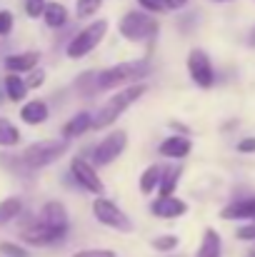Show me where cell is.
Listing matches in <instances>:
<instances>
[{
  "mask_svg": "<svg viewBox=\"0 0 255 257\" xmlns=\"http://www.w3.org/2000/svg\"><path fill=\"white\" fill-rule=\"evenodd\" d=\"M153 75V63L150 58H135V60H123L115 65H108L95 73V87L98 92H113L118 87L133 85V83H148Z\"/></svg>",
  "mask_w": 255,
  "mask_h": 257,
  "instance_id": "1",
  "label": "cell"
},
{
  "mask_svg": "<svg viewBox=\"0 0 255 257\" xmlns=\"http://www.w3.org/2000/svg\"><path fill=\"white\" fill-rule=\"evenodd\" d=\"M145 95H148V83H133L113 90V95H108V100L98 107V112H93V130H110Z\"/></svg>",
  "mask_w": 255,
  "mask_h": 257,
  "instance_id": "2",
  "label": "cell"
},
{
  "mask_svg": "<svg viewBox=\"0 0 255 257\" xmlns=\"http://www.w3.org/2000/svg\"><path fill=\"white\" fill-rule=\"evenodd\" d=\"M118 33L125 43H133V45H153L160 35V23H158V15H150L140 8L135 10H128L120 23H118Z\"/></svg>",
  "mask_w": 255,
  "mask_h": 257,
  "instance_id": "3",
  "label": "cell"
},
{
  "mask_svg": "<svg viewBox=\"0 0 255 257\" xmlns=\"http://www.w3.org/2000/svg\"><path fill=\"white\" fill-rule=\"evenodd\" d=\"M70 150V143L63 138H45V140H35L30 145H25L18 155L23 160V165L30 172H38L43 168L55 165L60 158H65Z\"/></svg>",
  "mask_w": 255,
  "mask_h": 257,
  "instance_id": "4",
  "label": "cell"
},
{
  "mask_svg": "<svg viewBox=\"0 0 255 257\" xmlns=\"http://www.w3.org/2000/svg\"><path fill=\"white\" fill-rule=\"evenodd\" d=\"M15 222H18V240L23 245H28V247H58V245H63L70 237V232L53 230L45 222H40L35 215L25 212V210H23V215Z\"/></svg>",
  "mask_w": 255,
  "mask_h": 257,
  "instance_id": "5",
  "label": "cell"
},
{
  "mask_svg": "<svg viewBox=\"0 0 255 257\" xmlns=\"http://www.w3.org/2000/svg\"><path fill=\"white\" fill-rule=\"evenodd\" d=\"M108 28H110V23L105 18H93L88 25H83L80 30H75L68 38V43H65V58L68 60H83V58H88L105 40Z\"/></svg>",
  "mask_w": 255,
  "mask_h": 257,
  "instance_id": "6",
  "label": "cell"
},
{
  "mask_svg": "<svg viewBox=\"0 0 255 257\" xmlns=\"http://www.w3.org/2000/svg\"><path fill=\"white\" fill-rule=\"evenodd\" d=\"M90 215H93V220H95L98 225H103V227H108V230H113V232H118V235H133V232H135L133 217H130L118 202H113L110 197H103V195L93 197V202H90Z\"/></svg>",
  "mask_w": 255,
  "mask_h": 257,
  "instance_id": "7",
  "label": "cell"
},
{
  "mask_svg": "<svg viewBox=\"0 0 255 257\" xmlns=\"http://www.w3.org/2000/svg\"><path fill=\"white\" fill-rule=\"evenodd\" d=\"M128 150V130L123 127H110L93 148H90V163L100 170L120 160V155Z\"/></svg>",
  "mask_w": 255,
  "mask_h": 257,
  "instance_id": "8",
  "label": "cell"
},
{
  "mask_svg": "<svg viewBox=\"0 0 255 257\" xmlns=\"http://www.w3.org/2000/svg\"><path fill=\"white\" fill-rule=\"evenodd\" d=\"M65 177H68V182H73L78 190H83L88 195H95V197L98 195H105V182H103L100 172L90 163L88 155H73Z\"/></svg>",
  "mask_w": 255,
  "mask_h": 257,
  "instance_id": "9",
  "label": "cell"
},
{
  "mask_svg": "<svg viewBox=\"0 0 255 257\" xmlns=\"http://www.w3.org/2000/svg\"><path fill=\"white\" fill-rule=\"evenodd\" d=\"M185 68H188V75L190 80L198 87L208 90V87L215 85V68H213V60L210 55L203 50V48H193L188 53V60H185Z\"/></svg>",
  "mask_w": 255,
  "mask_h": 257,
  "instance_id": "10",
  "label": "cell"
},
{
  "mask_svg": "<svg viewBox=\"0 0 255 257\" xmlns=\"http://www.w3.org/2000/svg\"><path fill=\"white\" fill-rule=\"evenodd\" d=\"M148 210H150V215L155 220H180V217L188 215L190 205L183 197H178V195H163V197L158 195V197L150 200Z\"/></svg>",
  "mask_w": 255,
  "mask_h": 257,
  "instance_id": "11",
  "label": "cell"
},
{
  "mask_svg": "<svg viewBox=\"0 0 255 257\" xmlns=\"http://www.w3.org/2000/svg\"><path fill=\"white\" fill-rule=\"evenodd\" d=\"M35 217L40 222H45L48 227H53V230L70 232V212H68L63 200H45L40 205V210L35 212Z\"/></svg>",
  "mask_w": 255,
  "mask_h": 257,
  "instance_id": "12",
  "label": "cell"
},
{
  "mask_svg": "<svg viewBox=\"0 0 255 257\" xmlns=\"http://www.w3.org/2000/svg\"><path fill=\"white\" fill-rule=\"evenodd\" d=\"M18 117L28 127H40V125H45L50 120V105L43 97H28V100L20 102Z\"/></svg>",
  "mask_w": 255,
  "mask_h": 257,
  "instance_id": "13",
  "label": "cell"
},
{
  "mask_svg": "<svg viewBox=\"0 0 255 257\" xmlns=\"http://www.w3.org/2000/svg\"><path fill=\"white\" fill-rule=\"evenodd\" d=\"M190 153H193V140L188 135L170 133L158 143V155L163 160H170V163H183Z\"/></svg>",
  "mask_w": 255,
  "mask_h": 257,
  "instance_id": "14",
  "label": "cell"
},
{
  "mask_svg": "<svg viewBox=\"0 0 255 257\" xmlns=\"http://www.w3.org/2000/svg\"><path fill=\"white\" fill-rule=\"evenodd\" d=\"M43 60L40 50H20V53H10L3 58V70L5 73H15V75H25L33 68H38Z\"/></svg>",
  "mask_w": 255,
  "mask_h": 257,
  "instance_id": "15",
  "label": "cell"
},
{
  "mask_svg": "<svg viewBox=\"0 0 255 257\" xmlns=\"http://www.w3.org/2000/svg\"><path fill=\"white\" fill-rule=\"evenodd\" d=\"M93 130V112L90 110H78L75 115H70L63 127H60V138L73 143V140H80L83 135H88Z\"/></svg>",
  "mask_w": 255,
  "mask_h": 257,
  "instance_id": "16",
  "label": "cell"
},
{
  "mask_svg": "<svg viewBox=\"0 0 255 257\" xmlns=\"http://www.w3.org/2000/svg\"><path fill=\"white\" fill-rule=\"evenodd\" d=\"M40 20L45 23L48 30H63V28H68V23H70V10H68L63 3H58V0H48V3H45V10H43V15H40Z\"/></svg>",
  "mask_w": 255,
  "mask_h": 257,
  "instance_id": "17",
  "label": "cell"
},
{
  "mask_svg": "<svg viewBox=\"0 0 255 257\" xmlns=\"http://www.w3.org/2000/svg\"><path fill=\"white\" fill-rule=\"evenodd\" d=\"M3 83V95H5V102H13V105H20L23 100H28L30 90L25 87L23 75H15V73H5L0 78Z\"/></svg>",
  "mask_w": 255,
  "mask_h": 257,
  "instance_id": "18",
  "label": "cell"
},
{
  "mask_svg": "<svg viewBox=\"0 0 255 257\" xmlns=\"http://www.w3.org/2000/svg\"><path fill=\"white\" fill-rule=\"evenodd\" d=\"M220 217L223 220H255V195L233 200L230 205L220 210Z\"/></svg>",
  "mask_w": 255,
  "mask_h": 257,
  "instance_id": "19",
  "label": "cell"
},
{
  "mask_svg": "<svg viewBox=\"0 0 255 257\" xmlns=\"http://www.w3.org/2000/svg\"><path fill=\"white\" fill-rule=\"evenodd\" d=\"M193 257H223V237L215 227H205Z\"/></svg>",
  "mask_w": 255,
  "mask_h": 257,
  "instance_id": "20",
  "label": "cell"
},
{
  "mask_svg": "<svg viewBox=\"0 0 255 257\" xmlns=\"http://www.w3.org/2000/svg\"><path fill=\"white\" fill-rule=\"evenodd\" d=\"M183 180V165H163V172H160V182H158V195H175L178 185Z\"/></svg>",
  "mask_w": 255,
  "mask_h": 257,
  "instance_id": "21",
  "label": "cell"
},
{
  "mask_svg": "<svg viewBox=\"0 0 255 257\" xmlns=\"http://www.w3.org/2000/svg\"><path fill=\"white\" fill-rule=\"evenodd\" d=\"M20 143H23V130L13 120L0 115V150H13Z\"/></svg>",
  "mask_w": 255,
  "mask_h": 257,
  "instance_id": "22",
  "label": "cell"
},
{
  "mask_svg": "<svg viewBox=\"0 0 255 257\" xmlns=\"http://www.w3.org/2000/svg\"><path fill=\"white\" fill-rule=\"evenodd\" d=\"M23 210H25V202H23V197H20V195L3 197V200H0V227H5V225L15 222V220L23 215Z\"/></svg>",
  "mask_w": 255,
  "mask_h": 257,
  "instance_id": "23",
  "label": "cell"
},
{
  "mask_svg": "<svg viewBox=\"0 0 255 257\" xmlns=\"http://www.w3.org/2000/svg\"><path fill=\"white\" fill-rule=\"evenodd\" d=\"M160 172H163V165L160 163H150L145 170L138 175V190L140 195L150 197L155 190H158V182H160Z\"/></svg>",
  "mask_w": 255,
  "mask_h": 257,
  "instance_id": "24",
  "label": "cell"
},
{
  "mask_svg": "<svg viewBox=\"0 0 255 257\" xmlns=\"http://www.w3.org/2000/svg\"><path fill=\"white\" fill-rule=\"evenodd\" d=\"M103 3L105 0H75V8H73L75 20H93V18H98Z\"/></svg>",
  "mask_w": 255,
  "mask_h": 257,
  "instance_id": "25",
  "label": "cell"
},
{
  "mask_svg": "<svg viewBox=\"0 0 255 257\" xmlns=\"http://www.w3.org/2000/svg\"><path fill=\"white\" fill-rule=\"evenodd\" d=\"M150 247H153L158 255H170V252H175V250L180 247V237L173 235V232H163V235H158V237L150 240Z\"/></svg>",
  "mask_w": 255,
  "mask_h": 257,
  "instance_id": "26",
  "label": "cell"
},
{
  "mask_svg": "<svg viewBox=\"0 0 255 257\" xmlns=\"http://www.w3.org/2000/svg\"><path fill=\"white\" fill-rule=\"evenodd\" d=\"M75 92L80 95V97H93V95H98V87H95V70H85L80 73L78 78H75Z\"/></svg>",
  "mask_w": 255,
  "mask_h": 257,
  "instance_id": "27",
  "label": "cell"
},
{
  "mask_svg": "<svg viewBox=\"0 0 255 257\" xmlns=\"http://www.w3.org/2000/svg\"><path fill=\"white\" fill-rule=\"evenodd\" d=\"M0 257H33V252L20 240H3L0 242Z\"/></svg>",
  "mask_w": 255,
  "mask_h": 257,
  "instance_id": "28",
  "label": "cell"
},
{
  "mask_svg": "<svg viewBox=\"0 0 255 257\" xmlns=\"http://www.w3.org/2000/svg\"><path fill=\"white\" fill-rule=\"evenodd\" d=\"M23 80H25V87H28L30 92H35V90H40V87L48 83V70H45L43 65H38V68H33L30 73H25Z\"/></svg>",
  "mask_w": 255,
  "mask_h": 257,
  "instance_id": "29",
  "label": "cell"
},
{
  "mask_svg": "<svg viewBox=\"0 0 255 257\" xmlns=\"http://www.w3.org/2000/svg\"><path fill=\"white\" fill-rule=\"evenodd\" d=\"M68 257H118V252L113 247H83V250H75Z\"/></svg>",
  "mask_w": 255,
  "mask_h": 257,
  "instance_id": "30",
  "label": "cell"
},
{
  "mask_svg": "<svg viewBox=\"0 0 255 257\" xmlns=\"http://www.w3.org/2000/svg\"><path fill=\"white\" fill-rule=\"evenodd\" d=\"M13 28H15V15H13V10L0 8V38H10Z\"/></svg>",
  "mask_w": 255,
  "mask_h": 257,
  "instance_id": "31",
  "label": "cell"
},
{
  "mask_svg": "<svg viewBox=\"0 0 255 257\" xmlns=\"http://www.w3.org/2000/svg\"><path fill=\"white\" fill-rule=\"evenodd\" d=\"M45 3L48 0H23V10H25V15L30 20H38L43 15V10H45Z\"/></svg>",
  "mask_w": 255,
  "mask_h": 257,
  "instance_id": "32",
  "label": "cell"
},
{
  "mask_svg": "<svg viewBox=\"0 0 255 257\" xmlns=\"http://www.w3.org/2000/svg\"><path fill=\"white\" fill-rule=\"evenodd\" d=\"M140 10L150 13V15H163L168 8H165V0H135Z\"/></svg>",
  "mask_w": 255,
  "mask_h": 257,
  "instance_id": "33",
  "label": "cell"
},
{
  "mask_svg": "<svg viewBox=\"0 0 255 257\" xmlns=\"http://www.w3.org/2000/svg\"><path fill=\"white\" fill-rule=\"evenodd\" d=\"M235 237H238L240 242H255V220H250V222L243 225V227H238V230H235Z\"/></svg>",
  "mask_w": 255,
  "mask_h": 257,
  "instance_id": "34",
  "label": "cell"
},
{
  "mask_svg": "<svg viewBox=\"0 0 255 257\" xmlns=\"http://www.w3.org/2000/svg\"><path fill=\"white\" fill-rule=\"evenodd\" d=\"M235 150H238L240 155H253V153H255V135H248V138L238 140Z\"/></svg>",
  "mask_w": 255,
  "mask_h": 257,
  "instance_id": "35",
  "label": "cell"
},
{
  "mask_svg": "<svg viewBox=\"0 0 255 257\" xmlns=\"http://www.w3.org/2000/svg\"><path fill=\"white\" fill-rule=\"evenodd\" d=\"M168 127L175 133V135H190V127H188V125H183V122H178V120H170Z\"/></svg>",
  "mask_w": 255,
  "mask_h": 257,
  "instance_id": "36",
  "label": "cell"
},
{
  "mask_svg": "<svg viewBox=\"0 0 255 257\" xmlns=\"http://www.w3.org/2000/svg\"><path fill=\"white\" fill-rule=\"evenodd\" d=\"M188 5V0H165V8L168 10H183Z\"/></svg>",
  "mask_w": 255,
  "mask_h": 257,
  "instance_id": "37",
  "label": "cell"
},
{
  "mask_svg": "<svg viewBox=\"0 0 255 257\" xmlns=\"http://www.w3.org/2000/svg\"><path fill=\"white\" fill-rule=\"evenodd\" d=\"M248 45H250V48H255V28L250 30V35H248Z\"/></svg>",
  "mask_w": 255,
  "mask_h": 257,
  "instance_id": "38",
  "label": "cell"
},
{
  "mask_svg": "<svg viewBox=\"0 0 255 257\" xmlns=\"http://www.w3.org/2000/svg\"><path fill=\"white\" fill-rule=\"evenodd\" d=\"M5 102V95H3V83H0V105Z\"/></svg>",
  "mask_w": 255,
  "mask_h": 257,
  "instance_id": "39",
  "label": "cell"
},
{
  "mask_svg": "<svg viewBox=\"0 0 255 257\" xmlns=\"http://www.w3.org/2000/svg\"><path fill=\"white\" fill-rule=\"evenodd\" d=\"M215 3H230V0H215Z\"/></svg>",
  "mask_w": 255,
  "mask_h": 257,
  "instance_id": "40",
  "label": "cell"
}]
</instances>
